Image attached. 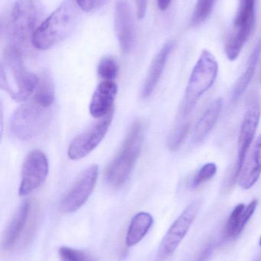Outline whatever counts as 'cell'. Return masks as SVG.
<instances>
[{
    "mask_svg": "<svg viewBox=\"0 0 261 261\" xmlns=\"http://www.w3.org/2000/svg\"><path fill=\"white\" fill-rule=\"evenodd\" d=\"M80 7L76 0H64L37 29L32 38V46L47 50L72 34L79 21Z\"/></svg>",
    "mask_w": 261,
    "mask_h": 261,
    "instance_id": "1",
    "label": "cell"
},
{
    "mask_svg": "<svg viewBox=\"0 0 261 261\" xmlns=\"http://www.w3.org/2000/svg\"><path fill=\"white\" fill-rule=\"evenodd\" d=\"M45 10L39 0H18L14 4L8 26L9 46L22 53L29 44L37 29L44 21Z\"/></svg>",
    "mask_w": 261,
    "mask_h": 261,
    "instance_id": "2",
    "label": "cell"
},
{
    "mask_svg": "<svg viewBox=\"0 0 261 261\" xmlns=\"http://www.w3.org/2000/svg\"><path fill=\"white\" fill-rule=\"evenodd\" d=\"M38 76L26 70L22 53L12 46L4 52L0 70V85L17 102L26 100L35 91Z\"/></svg>",
    "mask_w": 261,
    "mask_h": 261,
    "instance_id": "3",
    "label": "cell"
},
{
    "mask_svg": "<svg viewBox=\"0 0 261 261\" xmlns=\"http://www.w3.org/2000/svg\"><path fill=\"white\" fill-rule=\"evenodd\" d=\"M144 139V124L135 121L127 130L119 152L106 170V180L110 187L120 188L128 180L139 158Z\"/></svg>",
    "mask_w": 261,
    "mask_h": 261,
    "instance_id": "4",
    "label": "cell"
},
{
    "mask_svg": "<svg viewBox=\"0 0 261 261\" xmlns=\"http://www.w3.org/2000/svg\"><path fill=\"white\" fill-rule=\"evenodd\" d=\"M218 73L219 64L214 55L208 50H202L190 75L176 119L190 120V116L199 99L214 85Z\"/></svg>",
    "mask_w": 261,
    "mask_h": 261,
    "instance_id": "5",
    "label": "cell"
},
{
    "mask_svg": "<svg viewBox=\"0 0 261 261\" xmlns=\"http://www.w3.org/2000/svg\"><path fill=\"white\" fill-rule=\"evenodd\" d=\"M40 208L34 200L24 201L6 227L2 241L3 251H12L29 245L39 220Z\"/></svg>",
    "mask_w": 261,
    "mask_h": 261,
    "instance_id": "6",
    "label": "cell"
},
{
    "mask_svg": "<svg viewBox=\"0 0 261 261\" xmlns=\"http://www.w3.org/2000/svg\"><path fill=\"white\" fill-rule=\"evenodd\" d=\"M51 108H45L33 99L15 110L10 122L12 135L21 141H28L39 135L49 123Z\"/></svg>",
    "mask_w": 261,
    "mask_h": 261,
    "instance_id": "7",
    "label": "cell"
},
{
    "mask_svg": "<svg viewBox=\"0 0 261 261\" xmlns=\"http://www.w3.org/2000/svg\"><path fill=\"white\" fill-rule=\"evenodd\" d=\"M261 116V102L258 93H253L247 101L246 111L241 125L238 140V160L231 176V184H234L240 176L247 153L252 144L258 128Z\"/></svg>",
    "mask_w": 261,
    "mask_h": 261,
    "instance_id": "8",
    "label": "cell"
},
{
    "mask_svg": "<svg viewBox=\"0 0 261 261\" xmlns=\"http://www.w3.org/2000/svg\"><path fill=\"white\" fill-rule=\"evenodd\" d=\"M200 208L199 201L190 204L173 222L164 236L156 254V261H162L170 257L177 249L189 231Z\"/></svg>",
    "mask_w": 261,
    "mask_h": 261,
    "instance_id": "9",
    "label": "cell"
},
{
    "mask_svg": "<svg viewBox=\"0 0 261 261\" xmlns=\"http://www.w3.org/2000/svg\"><path fill=\"white\" fill-rule=\"evenodd\" d=\"M98 174V166L92 165L85 169L63 198L59 205L60 211L63 213H72L82 207L94 190Z\"/></svg>",
    "mask_w": 261,
    "mask_h": 261,
    "instance_id": "10",
    "label": "cell"
},
{
    "mask_svg": "<svg viewBox=\"0 0 261 261\" xmlns=\"http://www.w3.org/2000/svg\"><path fill=\"white\" fill-rule=\"evenodd\" d=\"M113 110L99 122L77 136L67 150L69 158L73 161L82 159L91 153L104 139L113 120Z\"/></svg>",
    "mask_w": 261,
    "mask_h": 261,
    "instance_id": "11",
    "label": "cell"
},
{
    "mask_svg": "<svg viewBox=\"0 0 261 261\" xmlns=\"http://www.w3.org/2000/svg\"><path fill=\"white\" fill-rule=\"evenodd\" d=\"M49 174L47 156L39 150H34L26 156L21 168V180L19 193L26 196L39 188Z\"/></svg>",
    "mask_w": 261,
    "mask_h": 261,
    "instance_id": "12",
    "label": "cell"
},
{
    "mask_svg": "<svg viewBox=\"0 0 261 261\" xmlns=\"http://www.w3.org/2000/svg\"><path fill=\"white\" fill-rule=\"evenodd\" d=\"M115 30L121 51L128 54L136 39L133 15L127 0H117L115 6Z\"/></svg>",
    "mask_w": 261,
    "mask_h": 261,
    "instance_id": "13",
    "label": "cell"
},
{
    "mask_svg": "<svg viewBox=\"0 0 261 261\" xmlns=\"http://www.w3.org/2000/svg\"><path fill=\"white\" fill-rule=\"evenodd\" d=\"M117 93V85L113 81H102L97 87L90 104V113L94 118H101L113 110Z\"/></svg>",
    "mask_w": 261,
    "mask_h": 261,
    "instance_id": "14",
    "label": "cell"
},
{
    "mask_svg": "<svg viewBox=\"0 0 261 261\" xmlns=\"http://www.w3.org/2000/svg\"><path fill=\"white\" fill-rule=\"evenodd\" d=\"M174 45V41H168L153 58L141 91L144 99L150 97L157 87Z\"/></svg>",
    "mask_w": 261,
    "mask_h": 261,
    "instance_id": "15",
    "label": "cell"
},
{
    "mask_svg": "<svg viewBox=\"0 0 261 261\" xmlns=\"http://www.w3.org/2000/svg\"><path fill=\"white\" fill-rule=\"evenodd\" d=\"M261 174V134L254 143L251 153L244 163L239 176V185L244 190H250L258 181Z\"/></svg>",
    "mask_w": 261,
    "mask_h": 261,
    "instance_id": "16",
    "label": "cell"
},
{
    "mask_svg": "<svg viewBox=\"0 0 261 261\" xmlns=\"http://www.w3.org/2000/svg\"><path fill=\"white\" fill-rule=\"evenodd\" d=\"M258 205V201L254 199L247 206L239 204L234 207L228 218L225 228V236L228 239H235L239 237L247 223L249 222Z\"/></svg>",
    "mask_w": 261,
    "mask_h": 261,
    "instance_id": "17",
    "label": "cell"
},
{
    "mask_svg": "<svg viewBox=\"0 0 261 261\" xmlns=\"http://www.w3.org/2000/svg\"><path fill=\"white\" fill-rule=\"evenodd\" d=\"M223 102L221 98L215 99L205 110L201 119L195 127L192 141L199 144L208 136L219 120L222 113Z\"/></svg>",
    "mask_w": 261,
    "mask_h": 261,
    "instance_id": "18",
    "label": "cell"
},
{
    "mask_svg": "<svg viewBox=\"0 0 261 261\" xmlns=\"http://www.w3.org/2000/svg\"><path fill=\"white\" fill-rule=\"evenodd\" d=\"M260 52L261 41H259L254 46L252 52L250 55L245 72L234 84L232 93L233 102H238L239 99L242 97V95L245 93L248 87H249L250 84H251V81L254 77V73H255L257 63H258L259 58H260Z\"/></svg>",
    "mask_w": 261,
    "mask_h": 261,
    "instance_id": "19",
    "label": "cell"
},
{
    "mask_svg": "<svg viewBox=\"0 0 261 261\" xmlns=\"http://www.w3.org/2000/svg\"><path fill=\"white\" fill-rule=\"evenodd\" d=\"M153 218L150 213H139L133 216L126 234V245L133 247L144 239L151 228Z\"/></svg>",
    "mask_w": 261,
    "mask_h": 261,
    "instance_id": "20",
    "label": "cell"
},
{
    "mask_svg": "<svg viewBox=\"0 0 261 261\" xmlns=\"http://www.w3.org/2000/svg\"><path fill=\"white\" fill-rule=\"evenodd\" d=\"M254 25L233 27L225 43V52L229 61H234L239 58L252 32Z\"/></svg>",
    "mask_w": 261,
    "mask_h": 261,
    "instance_id": "21",
    "label": "cell"
},
{
    "mask_svg": "<svg viewBox=\"0 0 261 261\" xmlns=\"http://www.w3.org/2000/svg\"><path fill=\"white\" fill-rule=\"evenodd\" d=\"M33 100L41 107L51 108L55 102V87L53 81L48 73H43L38 76L35 87Z\"/></svg>",
    "mask_w": 261,
    "mask_h": 261,
    "instance_id": "22",
    "label": "cell"
},
{
    "mask_svg": "<svg viewBox=\"0 0 261 261\" xmlns=\"http://www.w3.org/2000/svg\"><path fill=\"white\" fill-rule=\"evenodd\" d=\"M190 128V120L176 119L167 140V145L172 151L178 150L186 138Z\"/></svg>",
    "mask_w": 261,
    "mask_h": 261,
    "instance_id": "23",
    "label": "cell"
},
{
    "mask_svg": "<svg viewBox=\"0 0 261 261\" xmlns=\"http://www.w3.org/2000/svg\"><path fill=\"white\" fill-rule=\"evenodd\" d=\"M254 5L255 0H239L234 27L254 24Z\"/></svg>",
    "mask_w": 261,
    "mask_h": 261,
    "instance_id": "24",
    "label": "cell"
},
{
    "mask_svg": "<svg viewBox=\"0 0 261 261\" xmlns=\"http://www.w3.org/2000/svg\"><path fill=\"white\" fill-rule=\"evenodd\" d=\"M216 1L217 0H197L192 16V24L193 26L202 24L208 18Z\"/></svg>",
    "mask_w": 261,
    "mask_h": 261,
    "instance_id": "25",
    "label": "cell"
},
{
    "mask_svg": "<svg viewBox=\"0 0 261 261\" xmlns=\"http://www.w3.org/2000/svg\"><path fill=\"white\" fill-rule=\"evenodd\" d=\"M98 74L103 81H113L118 74V65L111 57H104L100 61Z\"/></svg>",
    "mask_w": 261,
    "mask_h": 261,
    "instance_id": "26",
    "label": "cell"
},
{
    "mask_svg": "<svg viewBox=\"0 0 261 261\" xmlns=\"http://www.w3.org/2000/svg\"><path fill=\"white\" fill-rule=\"evenodd\" d=\"M60 261H98L90 253L69 247H61L58 250Z\"/></svg>",
    "mask_w": 261,
    "mask_h": 261,
    "instance_id": "27",
    "label": "cell"
},
{
    "mask_svg": "<svg viewBox=\"0 0 261 261\" xmlns=\"http://www.w3.org/2000/svg\"><path fill=\"white\" fill-rule=\"evenodd\" d=\"M217 173V166L214 163H208L201 167L192 179L190 187L192 189H196L205 182H208L214 177Z\"/></svg>",
    "mask_w": 261,
    "mask_h": 261,
    "instance_id": "28",
    "label": "cell"
},
{
    "mask_svg": "<svg viewBox=\"0 0 261 261\" xmlns=\"http://www.w3.org/2000/svg\"><path fill=\"white\" fill-rule=\"evenodd\" d=\"M147 2L148 0H135L136 6V15H137L138 18H143L145 16ZM171 2L172 0H157L158 6L160 10H167L170 5L171 4Z\"/></svg>",
    "mask_w": 261,
    "mask_h": 261,
    "instance_id": "29",
    "label": "cell"
},
{
    "mask_svg": "<svg viewBox=\"0 0 261 261\" xmlns=\"http://www.w3.org/2000/svg\"><path fill=\"white\" fill-rule=\"evenodd\" d=\"M76 2L81 10L90 12L104 6L107 0H76Z\"/></svg>",
    "mask_w": 261,
    "mask_h": 261,
    "instance_id": "30",
    "label": "cell"
},
{
    "mask_svg": "<svg viewBox=\"0 0 261 261\" xmlns=\"http://www.w3.org/2000/svg\"><path fill=\"white\" fill-rule=\"evenodd\" d=\"M211 252H212V247H211V245H208L206 248L202 249L196 261H206L208 257L211 255Z\"/></svg>",
    "mask_w": 261,
    "mask_h": 261,
    "instance_id": "31",
    "label": "cell"
},
{
    "mask_svg": "<svg viewBox=\"0 0 261 261\" xmlns=\"http://www.w3.org/2000/svg\"><path fill=\"white\" fill-rule=\"evenodd\" d=\"M259 244H260V246L261 247V237L260 239V241H259Z\"/></svg>",
    "mask_w": 261,
    "mask_h": 261,
    "instance_id": "32",
    "label": "cell"
},
{
    "mask_svg": "<svg viewBox=\"0 0 261 261\" xmlns=\"http://www.w3.org/2000/svg\"><path fill=\"white\" fill-rule=\"evenodd\" d=\"M259 261H261V258L260 259V260H259Z\"/></svg>",
    "mask_w": 261,
    "mask_h": 261,
    "instance_id": "33",
    "label": "cell"
},
{
    "mask_svg": "<svg viewBox=\"0 0 261 261\" xmlns=\"http://www.w3.org/2000/svg\"><path fill=\"white\" fill-rule=\"evenodd\" d=\"M260 81H261V79H260Z\"/></svg>",
    "mask_w": 261,
    "mask_h": 261,
    "instance_id": "34",
    "label": "cell"
}]
</instances>
